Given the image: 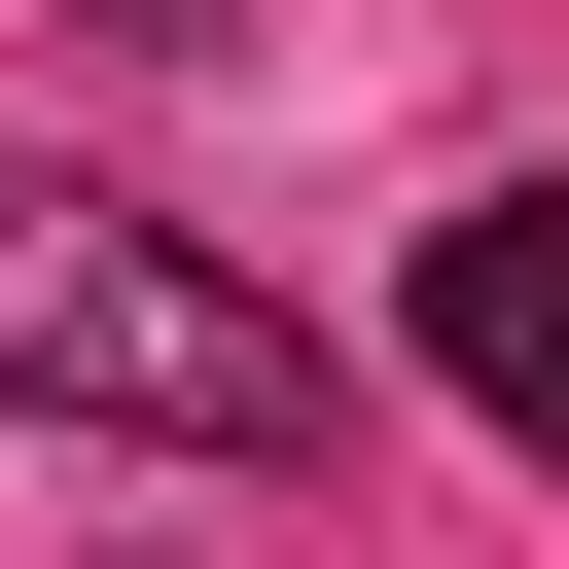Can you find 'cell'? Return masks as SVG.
I'll list each match as a JSON object with an SVG mask.
<instances>
[{
  "label": "cell",
  "mask_w": 569,
  "mask_h": 569,
  "mask_svg": "<svg viewBox=\"0 0 569 569\" xmlns=\"http://www.w3.org/2000/svg\"><path fill=\"white\" fill-rule=\"evenodd\" d=\"M0 391L36 427H142V462H320V320L213 284L142 178H0Z\"/></svg>",
  "instance_id": "6da1fadb"
},
{
  "label": "cell",
  "mask_w": 569,
  "mask_h": 569,
  "mask_svg": "<svg viewBox=\"0 0 569 569\" xmlns=\"http://www.w3.org/2000/svg\"><path fill=\"white\" fill-rule=\"evenodd\" d=\"M427 391H462L498 462H569V178H462V213H427Z\"/></svg>",
  "instance_id": "7a4b0ae2"
}]
</instances>
